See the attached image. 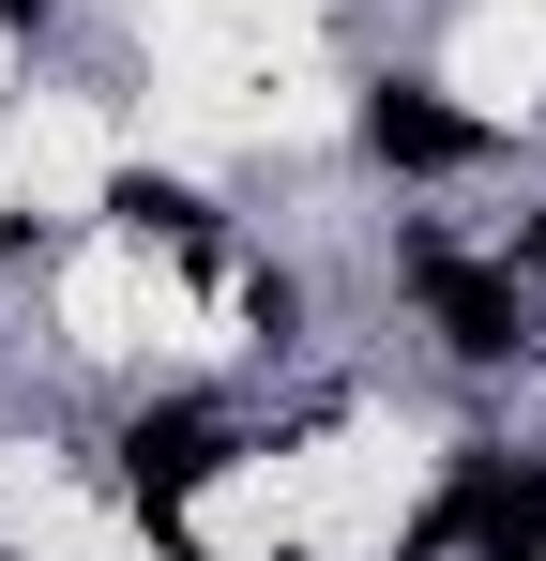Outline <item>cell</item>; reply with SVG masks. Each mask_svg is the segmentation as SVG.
I'll list each match as a JSON object with an SVG mask.
<instances>
[{"mask_svg":"<svg viewBox=\"0 0 546 561\" xmlns=\"http://www.w3.org/2000/svg\"><path fill=\"white\" fill-rule=\"evenodd\" d=\"M410 561H546V456L516 440H455L425 516H410Z\"/></svg>","mask_w":546,"mask_h":561,"instance_id":"2","label":"cell"},{"mask_svg":"<svg viewBox=\"0 0 546 561\" xmlns=\"http://www.w3.org/2000/svg\"><path fill=\"white\" fill-rule=\"evenodd\" d=\"M350 137H364V168H379V183H470V168L501 152L441 77H364V122H350Z\"/></svg>","mask_w":546,"mask_h":561,"instance_id":"4","label":"cell"},{"mask_svg":"<svg viewBox=\"0 0 546 561\" xmlns=\"http://www.w3.org/2000/svg\"><path fill=\"white\" fill-rule=\"evenodd\" d=\"M106 213H122V228H152V243H182V259H228V213L182 183V168H122V183H106Z\"/></svg>","mask_w":546,"mask_h":561,"instance_id":"5","label":"cell"},{"mask_svg":"<svg viewBox=\"0 0 546 561\" xmlns=\"http://www.w3.org/2000/svg\"><path fill=\"white\" fill-rule=\"evenodd\" d=\"M501 259H516V274L546 288V197H532V213H516V228H501Z\"/></svg>","mask_w":546,"mask_h":561,"instance_id":"7","label":"cell"},{"mask_svg":"<svg viewBox=\"0 0 546 561\" xmlns=\"http://www.w3.org/2000/svg\"><path fill=\"white\" fill-rule=\"evenodd\" d=\"M304 319H319V288L288 274V259H259V274H243V334H259V350H304Z\"/></svg>","mask_w":546,"mask_h":561,"instance_id":"6","label":"cell"},{"mask_svg":"<svg viewBox=\"0 0 546 561\" xmlns=\"http://www.w3.org/2000/svg\"><path fill=\"white\" fill-rule=\"evenodd\" d=\"M395 288L425 304V334H441V365H455V379H516V365L546 350V334H532V274H516L501 243L470 259L441 213H410V228H395Z\"/></svg>","mask_w":546,"mask_h":561,"instance_id":"1","label":"cell"},{"mask_svg":"<svg viewBox=\"0 0 546 561\" xmlns=\"http://www.w3.org/2000/svg\"><path fill=\"white\" fill-rule=\"evenodd\" d=\"M61 31V0H0V46H46Z\"/></svg>","mask_w":546,"mask_h":561,"instance_id":"8","label":"cell"},{"mask_svg":"<svg viewBox=\"0 0 546 561\" xmlns=\"http://www.w3.org/2000/svg\"><path fill=\"white\" fill-rule=\"evenodd\" d=\"M106 456H122V501H137V516H152V531H168L182 501H197V485H213V470L243 456V410H228V394H137V410H122V440H106Z\"/></svg>","mask_w":546,"mask_h":561,"instance_id":"3","label":"cell"}]
</instances>
